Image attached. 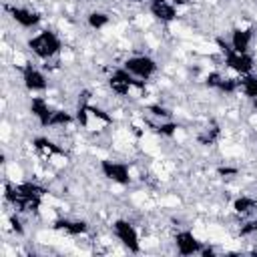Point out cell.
<instances>
[{
	"mask_svg": "<svg viewBox=\"0 0 257 257\" xmlns=\"http://www.w3.org/2000/svg\"><path fill=\"white\" fill-rule=\"evenodd\" d=\"M231 211L235 217L239 219H247V217H255L257 215V197L241 193L231 201Z\"/></svg>",
	"mask_w": 257,
	"mask_h": 257,
	"instance_id": "4fadbf2b",
	"label": "cell"
},
{
	"mask_svg": "<svg viewBox=\"0 0 257 257\" xmlns=\"http://www.w3.org/2000/svg\"><path fill=\"white\" fill-rule=\"evenodd\" d=\"M4 10H6L8 18L22 30H38L44 20L42 12L28 4H6Z\"/></svg>",
	"mask_w": 257,
	"mask_h": 257,
	"instance_id": "8992f818",
	"label": "cell"
},
{
	"mask_svg": "<svg viewBox=\"0 0 257 257\" xmlns=\"http://www.w3.org/2000/svg\"><path fill=\"white\" fill-rule=\"evenodd\" d=\"M82 2H98V0H82Z\"/></svg>",
	"mask_w": 257,
	"mask_h": 257,
	"instance_id": "2e32d148",
	"label": "cell"
},
{
	"mask_svg": "<svg viewBox=\"0 0 257 257\" xmlns=\"http://www.w3.org/2000/svg\"><path fill=\"white\" fill-rule=\"evenodd\" d=\"M18 72H20L22 88H24L28 94H44V92H48V88H50V78H48L44 66H38L36 62L26 60L24 64L18 66Z\"/></svg>",
	"mask_w": 257,
	"mask_h": 257,
	"instance_id": "5b68a950",
	"label": "cell"
},
{
	"mask_svg": "<svg viewBox=\"0 0 257 257\" xmlns=\"http://www.w3.org/2000/svg\"><path fill=\"white\" fill-rule=\"evenodd\" d=\"M239 96H243L249 102L257 100V70L239 76Z\"/></svg>",
	"mask_w": 257,
	"mask_h": 257,
	"instance_id": "9a60e30c",
	"label": "cell"
},
{
	"mask_svg": "<svg viewBox=\"0 0 257 257\" xmlns=\"http://www.w3.org/2000/svg\"><path fill=\"white\" fill-rule=\"evenodd\" d=\"M147 12L155 22L163 26L175 24L181 16V10L175 4V0H147Z\"/></svg>",
	"mask_w": 257,
	"mask_h": 257,
	"instance_id": "30bf717a",
	"label": "cell"
},
{
	"mask_svg": "<svg viewBox=\"0 0 257 257\" xmlns=\"http://www.w3.org/2000/svg\"><path fill=\"white\" fill-rule=\"evenodd\" d=\"M84 24L94 30V32H102L106 30L110 24H112V16L108 10H102V8H90L84 16Z\"/></svg>",
	"mask_w": 257,
	"mask_h": 257,
	"instance_id": "5bb4252c",
	"label": "cell"
},
{
	"mask_svg": "<svg viewBox=\"0 0 257 257\" xmlns=\"http://www.w3.org/2000/svg\"><path fill=\"white\" fill-rule=\"evenodd\" d=\"M120 66L126 72H131L135 78L145 80V82H151L159 74V70H161L159 60L153 54H149V52H133V54H126L120 60Z\"/></svg>",
	"mask_w": 257,
	"mask_h": 257,
	"instance_id": "3957f363",
	"label": "cell"
},
{
	"mask_svg": "<svg viewBox=\"0 0 257 257\" xmlns=\"http://www.w3.org/2000/svg\"><path fill=\"white\" fill-rule=\"evenodd\" d=\"M255 26H247V24H237L231 28L229 32V46L237 52H251L253 42H255Z\"/></svg>",
	"mask_w": 257,
	"mask_h": 257,
	"instance_id": "7c38bea8",
	"label": "cell"
},
{
	"mask_svg": "<svg viewBox=\"0 0 257 257\" xmlns=\"http://www.w3.org/2000/svg\"><path fill=\"white\" fill-rule=\"evenodd\" d=\"M98 173L116 187H131L135 183L133 165L120 159H112V157L98 159Z\"/></svg>",
	"mask_w": 257,
	"mask_h": 257,
	"instance_id": "277c9868",
	"label": "cell"
},
{
	"mask_svg": "<svg viewBox=\"0 0 257 257\" xmlns=\"http://www.w3.org/2000/svg\"><path fill=\"white\" fill-rule=\"evenodd\" d=\"M110 237L126 253H143V237L137 223L128 217H116L110 223Z\"/></svg>",
	"mask_w": 257,
	"mask_h": 257,
	"instance_id": "7a4b0ae2",
	"label": "cell"
},
{
	"mask_svg": "<svg viewBox=\"0 0 257 257\" xmlns=\"http://www.w3.org/2000/svg\"><path fill=\"white\" fill-rule=\"evenodd\" d=\"M171 243H173V251L177 255L189 257V255H201L207 241H201L193 229H177L171 237Z\"/></svg>",
	"mask_w": 257,
	"mask_h": 257,
	"instance_id": "9c48e42d",
	"label": "cell"
},
{
	"mask_svg": "<svg viewBox=\"0 0 257 257\" xmlns=\"http://www.w3.org/2000/svg\"><path fill=\"white\" fill-rule=\"evenodd\" d=\"M50 229L56 231V233L62 235V237L80 239V237H86L92 227H90V223H88L86 219L72 217V215H56V217L50 221Z\"/></svg>",
	"mask_w": 257,
	"mask_h": 257,
	"instance_id": "52a82bcc",
	"label": "cell"
},
{
	"mask_svg": "<svg viewBox=\"0 0 257 257\" xmlns=\"http://www.w3.org/2000/svg\"><path fill=\"white\" fill-rule=\"evenodd\" d=\"M26 50L38 62L48 64V62L56 60L58 56H62V52H64V40H62V36H60L58 30L44 26V28L34 30V34L26 38Z\"/></svg>",
	"mask_w": 257,
	"mask_h": 257,
	"instance_id": "6da1fadb",
	"label": "cell"
},
{
	"mask_svg": "<svg viewBox=\"0 0 257 257\" xmlns=\"http://www.w3.org/2000/svg\"><path fill=\"white\" fill-rule=\"evenodd\" d=\"M56 104H52L44 94H32L28 100V112L38 122L40 128H50V120L54 114Z\"/></svg>",
	"mask_w": 257,
	"mask_h": 257,
	"instance_id": "8fae6325",
	"label": "cell"
},
{
	"mask_svg": "<svg viewBox=\"0 0 257 257\" xmlns=\"http://www.w3.org/2000/svg\"><path fill=\"white\" fill-rule=\"evenodd\" d=\"M223 66L235 76H245L257 70V58L253 52H237L233 48L223 52Z\"/></svg>",
	"mask_w": 257,
	"mask_h": 257,
	"instance_id": "ba28073f",
	"label": "cell"
}]
</instances>
